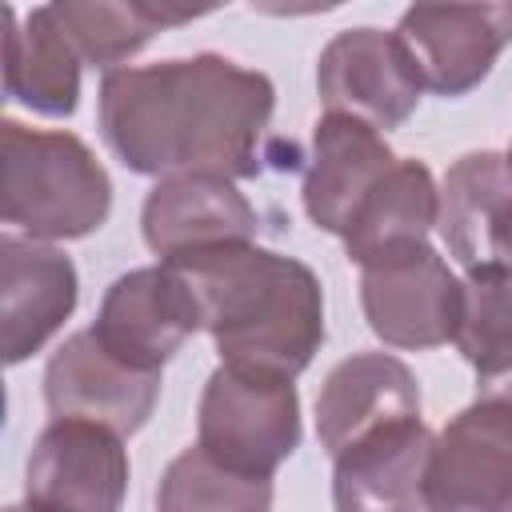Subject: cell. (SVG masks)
<instances>
[{"instance_id": "6da1fadb", "label": "cell", "mask_w": 512, "mask_h": 512, "mask_svg": "<svg viewBox=\"0 0 512 512\" xmlns=\"http://www.w3.org/2000/svg\"><path fill=\"white\" fill-rule=\"evenodd\" d=\"M276 88L216 52L116 68L100 80L96 120L112 156L140 176H256Z\"/></svg>"}, {"instance_id": "7a4b0ae2", "label": "cell", "mask_w": 512, "mask_h": 512, "mask_svg": "<svg viewBox=\"0 0 512 512\" xmlns=\"http://www.w3.org/2000/svg\"><path fill=\"white\" fill-rule=\"evenodd\" d=\"M160 264H172L192 288L220 364L296 380L320 352L324 288L304 260L236 240Z\"/></svg>"}, {"instance_id": "3957f363", "label": "cell", "mask_w": 512, "mask_h": 512, "mask_svg": "<svg viewBox=\"0 0 512 512\" xmlns=\"http://www.w3.org/2000/svg\"><path fill=\"white\" fill-rule=\"evenodd\" d=\"M0 216L28 240L92 236L112 212V180L72 132L0 124Z\"/></svg>"}, {"instance_id": "277c9868", "label": "cell", "mask_w": 512, "mask_h": 512, "mask_svg": "<svg viewBox=\"0 0 512 512\" xmlns=\"http://www.w3.org/2000/svg\"><path fill=\"white\" fill-rule=\"evenodd\" d=\"M196 444L224 468L272 476L300 448V396L288 376L220 364L196 408Z\"/></svg>"}, {"instance_id": "5b68a950", "label": "cell", "mask_w": 512, "mask_h": 512, "mask_svg": "<svg viewBox=\"0 0 512 512\" xmlns=\"http://www.w3.org/2000/svg\"><path fill=\"white\" fill-rule=\"evenodd\" d=\"M360 308L388 348H440L456 340L464 284L432 244L360 268Z\"/></svg>"}, {"instance_id": "8992f818", "label": "cell", "mask_w": 512, "mask_h": 512, "mask_svg": "<svg viewBox=\"0 0 512 512\" xmlns=\"http://www.w3.org/2000/svg\"><path fill=\"white\" fill-rule=\"evenodd\" d=\"M316 92L328 112L364 120L376 132L400 128L424 92L404 40L384 28H344L316 60Z\"/></svg>"}, {"instance_id": "52a82bcc", "label": "cell", "mask_w": 512, "mask_h": 512, "mask_svg": "<svg viewBox=\"0 0 512 512\" xmlns=\"http://www.w3.org/2000/svg\"><path fill=\"white\" fill-rule=\"evenodd\" d=\"M124 436L92 420H52L24 464L32 512H120L128 492Z\"/></svg>"}, {"instance_id": "ba28073f", "label": "cell", "mask_w": 512, "mask_h": 512, "mask_svg": "<svg viewBox=\"0 0 512 512\" xmlns=\"http://www.w3.org/2000/svg\"><path fill=\"white\" fill-rule=\"evenodd\" d=\"M424 512H512V408L476 396L440 432Z\"/></svg>"}, {"instance_id": "9c48e42d", "label": "cell", "mask_w": 512, "mask_h": 512, "mask_svg": "<svg viewBox=\"0 0 512 512\" xmlns=\"http://www.w3.org/2000/svg\"><path fill=\"white\" fill-rule=\"evenodd\" d=\"M200 328V304L172 264L116 276L92 324L96 340L136 372H160Z\"/></svg>"}, {"instance_id": "30bf717a", "label": "cell", "mask_w": 512, "mask_h": 512, "mask_svg": "<svg viewBox=\"0 0 512 512\" xmlns=\"http://www.w3.org/2000/svg\"><path fill=\"white\" fill-rule=\"evenodd\" d=\"M160 400V372H136L116 360L92 328L68 336L44 368V404L52 420H92L116 436L148 424Z\"/></svg>"}, {"instance_id": "8fae6325", "label": "cell", "mask_w": 512, "mask_h": 512, "mask_svg": "<svg viewBox=\"0 0 512 512\" xmlns=\"http://www.w3.org/2000/svg\"><path fill=\"white\" fill-rule=\"evenodd\" d=\"M396 36L424 88L436 96H464L488 80L496 56L512 44V4H412Z\"/></svg>"}, {"instance_id": "7c38bea8", "label": "cell", "mask_w": 512, "mask_h": 512, "mask_svg": "<svg viewBox=\"0 0 512 512\" xmlns=\"http://www.w3.org/2000/svg\"><path fill=\"white\" fill-rule=\"evenodd\" d=\"M436 432L412 416L348 444L332 468L336 512H420Z\"/></svg>"}, {"instance_id": "4fadbf2b", "label": "cell", "mask_w": 512, "mask_h": 512, "mask_svg": "<svg viewBox=\"0 0 512 512\" xmlns=\"http://www.w3.org/2000/svg\"><path fill=\"white\" fill-rule=\"evenodd\" d=\"M76 264L40 240H0V340L4 364H20L40 352L76 308Z\"/></svg>"}, {"instance_id": "5bb4252c", "label": "cell", "mask_w": 512, "mask_h": 512, "mask_svg": "<svg viewBox=\"0 0 512 512\" xmlns=\"http://www.w3.org/2000/svg\"><path fill=\"white\" fill-rule=\"evenodd\" d=\"M436 228L464 268L512 264V156L464 152L440 180Z\"/></svg>"}, {"instance_id": "9a60e30c", "label": "cell", "mask_w": 512, "mask_h": 512, "mask_svg": "<svg viewBox=\"0 0 512 512\" xmlns=\"http://www.w3.org/2000/svg\"><path fill=\"white\" fill-rule=\"evenodd\" d=\"M140 228L160 260H176L200 248L256 240L260 216L224 176H168L144 196Z\"/></svg>"}, {"instance_id": "2e32d148", "label": "cell", "mask_w": 512, "mask_h": 512, "mask_svg": "<svg viewBox=\"0 0 512 512\" xmlns=\"http://www.w3.org/2000/svg\"><path fill=\"white\" fill-rule=\"evenodd\" d=\"M396 164L388 140L364 120L324 112L312 128V156L304 168V212L320 232L344 236L364 196Z\"/></svg>"}, {"instance_id": "e0dca14e", "label": "cell", "mask_w": 512, "mask_h": 512, "mask_svg": "<svg viewBox=\"0 0 512 512\" xmlns=\"http://www.w3.org/2000/svg\"><path fill=\"white\" fill-rule=\"evenodd\" d=\"M412 416H420V384L392 352H352L324 376L316 396V436L328 456Z\"/></svg>"}, {"instance_id": "ac0fdd59", "label": "cell", "mask_w": 512, "mask_h": 512, "mask_svg": "<svg viewBox=\"0 0 512 512\" xmlns=\"http://www.w3.org/2000/svg\"><path fill=\"white\" fill-rule=\"evenodd\" d=\"M436 212H440V188L432 180V168L424 160L396 156V164L364 196L348 232L340 236L344 252L352 264L368 268L404 248L428 244V232L436 228Z\"/></svg>"}, {"instance_id": "d6986e66", "label": "cell", "mask_w": 512, "mask_h": 512, "mask_svg": "<svg viewBox=\"0 0 512 512\" xmlns=\"http://www.w3.org/2000/svg\"><path fill=\"white\" fill-rule=\"evenodd\" d=\"M4 92L40 116H72L80 104V52L52 16V4H40L20 24L4 8Z\"/></svg>"}, {"instance_id": "ffe728a7", "label": "cell", "mask_w": 512, "mask_h": 512, "mask_svg": "<svg viewBox=\"0 0 512 512\" xmlns=\"http://www.w3.org/2000/svg\"><path fill=\"white\" fill-rule=\"evenodd\" d=\"M204 12H212V8H176V4H144V0H128V4L64 0V4H52V16L64 28V36L72 40V48L80 52V60L92 68H108V72H116L120 60L136 56L156 32H164L172 24H188Z\"/></svg>"}, {"instance_id": "44dd1931", "label": "cell", "mask_w": 512, "mask_h": 512, "mask_svg": "<svg viewBox=\"0 0 512 512\" xmlns=\"http://www.w3.org/2000/svg\"><path fill=\"white\" fill-rule=\"evenodd\" d=\"M156 512H272V476L232 472L192 444L164 468Z\"/></svg>"}, {"instance_id": "7402d4cb", "label": "cell", "mask_w": 512, "mask_h": 512, "mask_svg": "<svg viewBox=\"0 0 512 512\" xmlns=\"http://www.w3.org/2000/svg\"><path fill=\"white\" fill-rule=\"evenodd\" d=\"M464 308L456 348L472 364L476 384L512 368V264H488L464 272Z\"/></svg>"}, {"instance_id": "603a6c76", "label": "cell", "mask_w": 512, "mask_h": 512, "mask_svg": "<svg viewBox=\"0 0 512 512\" xmlns=\"http://www.w3.org/2000/svg\"><path fill=\"white\" fill-rule=\"evenodd\" d=\"M476 388H480V396H484V400H500V404H508V408H512V368H508V372H500V376H492V380H480Z\"/></svg>"}, {"instance_id": "cb8c5ba5", "label": "cell", "mask_w": 512, "mask_h": 512, "mask_svg": "<svg viewBox=\"0 0 512 512\" xmlns=\"http://www.w3.org/2000/svg\"><path fill=\"white\" fill-rule=\"evenodd\" d=\"M4 512H32L28 504H12V508H4Z\"/></svg>"}, {"instance_id": "d4e9b609", "label": "cell", "mask_w": 512, "mask_h": 512, "mask_svg": "<svg viewBox=\"0 0 512 512\" xmlns=\"http://www.w3.org/2000/svg\"><path fill=\"white\" fill-rule=\"evenodd\" d=\"M508 156H512V152H508Z\"/></svg>"}]
</instances>
